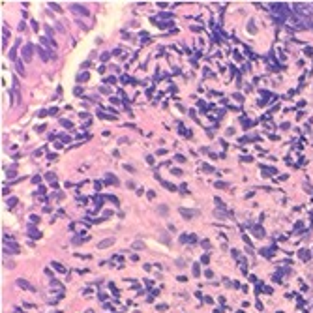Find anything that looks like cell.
Segmentation results:
<instances>
[{
    "instance_id": "1",
    "label": "cell",
    "mask_w": 313,
    "mask_h": 313,
    "mask_svg": "<svg viewBox=\"0 0 313 313\" xmlns=\"http://www.w3.org/2000/svg\"><path fill=\"white\" fill-rule=\"evenodd\" d=\"M32 51H34V45H24L22 47V58L26 60H32Z\"/></svg>"
},
{
    "instance_id": "2",
    "label": "cell",
    "mask_w": 313,
    "mask_h": 313,
    "mask_svg": "<svg viewBox=\"0 0 313 313\" xmlns=\"http://www.w3.org/2000/svg\"><path fill=\"white\" fill-rule=\"evenodd\" d=\"M71 9L77 11V15H83V17H88V9L85 6H79V4H71Z\"/></svg>"
},
{
    "instance_id": "3",
    "label": "cell",
    "mask_w": 313,
    "mask_h": 313,
    "mask_svg": "<svg viewBox=\"0 0 313 313\" xmlns=\"http://www.w3.org/2000/svg\"><path fill=\"white\" fill-rule=\"evenodd\" d=\"M180 242H182V244H195L197 236L195 234H182V236H180Z\"/></svg>"
},
{
    "instance_id": "4",
    "label": "cell",
    "mask_w": 313,
    "mask_h": 313,
    "mask_svg": "<svg viewBox=\"0 0 313 313\" xmlns=\"http://www.w3.org/2000/svg\"><path fill=\"white\" fill-rule=\"evenodd\" d=\"M17 285L21 287V289H26V291H36V287L30 285V283H28L26 279H17Z\"/></svg>"
},
{
    "instance_id": "5",
    "label": "cell",
    "mask_w": 313,
    "mask_h": 313,
    "mask_svg": "<svg viewBox=\"0 0 313 313\" xmlns=\"http://www.w3.org/2000/svg\"><path fill=\"white\" fill-rule=\"evenodd\" d=\"M112 244H114V238H107V240H101L98 244V247L99 249H103V247H107V246H112Z\"/></svg>"
},
{
    "instance_id": "6",
    "label": "cell",
    "mask_w": 313,
    "mask_h": 313,
    "mask_svg": "<svg viewBox=\"0 0 313 313\" xmlns=\"http://www.w3.org/2000/svg\"><path fill=\"white\" fill-rule=\"evenodd\" d=\"M51 266H53V268L56 270V272H66V268H64V266H62L60 263H56V261H53V263H51Z\"/></svg>"
},
{
    "instance_id": "7",
    "label": "cell",
    "mask_w": 313,
    "mask_h": 313,
    "mask_svg": "<svg viewBox=\"0 0 313 313\" xmlns=\"http://www.w3.org/2000/svg\"><path fill=\"white\" fill-rule=\"evenodd\" d=\"M45 178L49 180L53 186H56V176H54V173H47V175H45Z\"/></svg>"
},
{
    "instance_id": "8",
    "label": "cell",
    "mask_w": 313,
    "mask_h": 313,
    "mask_svg": "<svg viewBox=\"0 0 313 313\" xmlns=\"http://www.w3.org/2000/svg\"><path fill=\"white\" fill-rule=\"evenodd\" d=\"M88 73H81V75H77V81H81V83H85V81H88Z\"/></svg>"
},
{
    "instance_id": "9",
    "label": "cell",
    "mask_w": 313,
    "mask_h": 313,
    "mask_svg": "<svg viewBox=\"0 0 313 313\" xmlns=\"http://www.w3.org/2000/svg\"><path fill=\"white\" fill-rule=\"evenodd\" d=\"M105 178H107V182H111V184H118V180H116V176H114V175H107Z\"/></svg>"
},
{
    "instance_id": "10",
    "label": "cell",
    "mask_w": 313,
    "mask_h": 313,
    "mask_svg": "<svg viewBox=\"0 0 313 313\" xmlns=\"http://www.w3.org/2000/svg\"><path fill=\"white\" fill-rule=\"evenodd\" d=\"M143 247H144V244H143L141 240H137V242L133 244V249H143Z\"/></svg>"
},
{
    "instance_id": "11",
    "label": "cell",
    "mask_w": 313,
    "mask_h": 313,
    "mask_svg": "<svg viewBox=\"0 0 313 313\" xmlns=\"http://www.w3.org/2000/svg\"><path fill=\"white\" fill-rule=\"evenodd\" d=\"M15 66H17V71L21 73V75H24V67H22V64L21 62H15Z\"/></svg>"
},
{
    "instance_id": "12",
    "label": "cell",
    "mask_w": 313,
    "mask_h": 313,
    "mask_svg": "<svg viewBox=\"0 0 313 313\" xmlns=\"http://www.w3.org/2000/svg\"><path fill=\"white\" fill-rule=\"evenodd\" d=\"M180 214H182V216H186V218H191V216H193V212H189V210H186V208H182V210H180Z\"/></svg>"
},
{
    "instance_id": "13",
    "label": "cell",
    "mask_w": 313,
    "mask_h": 313,
    "mask_svg": "<svg viewBox=\"0 0 313 313\" xmlns=\"http://www.w3.org/2000/svg\"><path fill=\"white\" fill-rule=\"evenodd\" d=\"M157 212H159L161 216H165V214H167V206H165V204H161L159 208H157Z\"/></svg>"
},
{
    "instance_id": "14",
    "label": "cell",
    "mask_w": 313,
    "mask_h": 313,
    "mask_svg": "<svg viewBox=\"0 0 313 313\" xmlns=\"http://www.w3.org/2000/svg\"><path fill=\"white\" fill-rule=\"evenodd\" d=\"M199 272H201V270H199V263H195L193 264V276H199Z\"/></svg>"
},
{
    "instance_id": "15",
    "label": "cell",
    "mask_w": 313,
    "mask_h": 313,
    "mask_svg": "<svg viewBox=\"0 0 313 313\" xmlns=\"http://www.w3.org/2000/svg\"><path fill=\"white\" fill-rule=\"evenodd\" d=\"M163 186H165L167 189H171V191H175V189H176V186H173V184H167V182H163Z\"/></svg>"
},
{
    "instance_id": "16",
    "label": "cell",
    "mask_w": 313,
    "mask_h": 313,
    "mask_svg": "<svg viewBox=\"0 0 313 313\" xmlns=\"http://www.w3.org/2000/svg\"><path fill=\"white\" fill-rule=\"evenodd\" d=\"M30 234H32V236H36V238H40V236H41V234L38 233L36 229H32V227H30Z\"/></svg>"
},
{
    "instance_id": "17",
    "label": "cell",
    "mask_w": 313,
    "mask_h": 313,
    "mask_svg": "<svg viewBox=\"0 0 313 313\" xmlns=\"http://www.w3.org/2000/svg\"><path fill=\"white\" fill-rule=\"evenodd\" d=\"M60 124L66 126V128H71V122H69V120H60Z\"/></svg>"
},
{
    "instance_id": "18",
    "label": "cell",
    "mask_w": 313,
    "mask_h": 313,
    "mask_svg": "<svg viewBox=\"0 0 313 313\" xmlns=\"http://www.w3.org/2000/svg\"><path fill=\"white\" fill-rule=\"evenodd\" d=\"M300 257H302V259H304V261H308V259H309V255H308V251H302V253H300Z\"/></svg>"
},
{
    "instance_id": "19",
    "label": "cell",
    "mask_w": 313,
    "mask_h": 313,
    "mask_svg": "<svg viewBox=\"0 0 313 313\" xmlns=\"http://www.w3.org/2000/svg\"><path fill=\"white\" fill-rule=\"evenodd\" d=\"M15 204H17V199H9L8 201V206H15Z\"/></svg>"
},
{
    "instance_id": "20",
    "label": "cell",
    "mask_w": 313,
    "mask_h": 313,
    "mask_svg": "<svg viewBox=\"0 0 313 313\" xmlns=\"http://www.w3.org/2000/svg\"><path fill=\"white\" fill-rule=\"evenodd\" d=\"M101 60H103V62H107V60H109V53H103L101 54Z\"/></svg>"
},
{
    "instance_id": "21",
    "label": "cell",
    "mask_w": 313,
    "mask_h": 313,
    "mask_svg": "<svg viewBox=\"0 0 313 313\" xmlns=\"http://www.w3.org/2000/svg\"><path fill=\"white\" fill-rule=\"evenodd\" d=\"M173 175H176V176H182V171H180V169H173Z\"/></svg>"
},
{
    "instance_id": "22",
    "label": "cell",
    "mask_w": 313,
    "mask_h": 313,
    "mask_svg": "<svg viewBox=\"0 0 313 313\" xmlns=\"http://www.w3.org/2000/svg\"><path fill=\"white\" fill-rule=\"evenodd\" d=\"M101 92H103V94H111V88H105V86H101Z\"/></svg>"
},
{
    "instance_id": "23",
    "label": "cell",
    "mask_w": 313,
    "mask_h": 313,
    "mask_svg": "<svg viewBox=\"0 0 313 313\" xmlns=\"http://www.w3.org/2000/svg\"><path fill=\"white\" fill-rule=\"evenodd\" d=\"M201 244H202V247H210V242H208V240H202Z\"/></svg>"
},
{
    "instance_id": "24",
    "label": "cell",
    "mask_w": 313,
    "mask_h": 313,
    "mask_svg": "<svg viewBox=\"0 0 313 313\" xmlns=\"http://www.w3.org/2000/svg\"><path fill=\"white\" fill-rule=\"evenodd\" d=\"M216 188H227V186H225L223 182H216Z\"/></svg>"
},
{
    "instance_id": "25",
    "label": "cell",
    "mask_w": 313,
    "mask_h": 313,
    "mask_svg": "<svg viewBox=\"0 0 313 313\" xmlns=\"http://www.w3.org/2000/svg\"><path fill=\"white\" fill-rule=\"evenodd\" d=\"M157 309H159V311H163V309H167V306L165 304H159V306H157Z\"/></svg>"
},
{
    "instance_id": "26",
    "label": "cell",
    "mask_w": 313,
    "mask_h": 313,
    "mask_svg": "<svg viewBox=\"0 0 313 313\" xmlns=\"http://www.w3.org/2000/svg\"><path fill=\"white\" fill-rule=\"evenodd\" d=\"M86 313H94V311H92V309H88V311H86Z\"/></svg>"
}]
</instances>
